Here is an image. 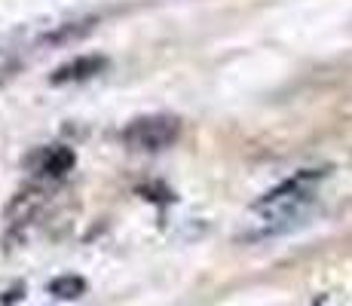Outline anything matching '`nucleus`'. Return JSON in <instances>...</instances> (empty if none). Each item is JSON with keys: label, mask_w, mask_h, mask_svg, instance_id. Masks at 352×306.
<instances>
[{"label": "nucleus", "mask_w": 352, "mask_h": 306, "mask_svg": "<svg viewBox=\"0 0 352 306\" xmlns=\"http://www.w3.org/2000/svg\"><path fill=\"white\" fill-rule=\"evenodd\" d=\"M83 278H77V276H65V278H56L52 282V294L56 297H80L83 294Z\"/></svg>", "instance_id": "5"}, {"label": "nucleus", "mask_w": 352, "mask_h": 306, "mask_svg": "<svg viewBox=\"0 0 352 306\" xmlns=\"http://www.w3.org/2000/svg\"><path fill=\"white\" fill-rule=\"evenodd\" d=\"M324 168H300L279 187H273L267 196L254 202V212L263 215V227L252 233L248 239H263V236H276L291 230L303 215L309 212L316 199V187L324 181Z\"/></svg>", "instance_id": "1"}, {"label": "nucleus", "mask_w": 352, "mask_h": 306, "mask_svg": "<svg viewBox=\"0 0 352 306\" xmlns=\"http://www.w3.org/2000/svg\"><path fill=\"white\" fill-rule=\"evenodd\" d=\"M74 162H77V156L71 147H46L34 156V172L43 178H62L74 168Z\"/></svg>", "instance_id": "4"}, {"label": "nucleus", "mask_w": 352, "mask_h": 306, "mask_svg": "<svg viewBox=\"0 0 352 306\" xmlns=\"http://www.w3.org/2000/svg\"><path fill=\"white\" fill-rule=\"evenodd\" d=\"M181 135V120L172 113H157V117H141L132 120L123 129V144L132 151H162L172 147Z\"/></svg>", "instance_id": "2"}, {"label": "nucleus", "mask_w": 352, "mask_h": 306, "mask_svg": "<svg viewBox=\"0 0 352 306\" xmlns=\"http://www.w3.org/2000/svg\"><path fill=\"white\" fill-rule=\"evenodd\" d=\"M107 67V58L104 56H80L74 61H67V65L56 67L50 77V83L62 86V83H80V80H89L96 77V74H101Z\"/></svg>", "instance_id": "3"}]
</instances>
